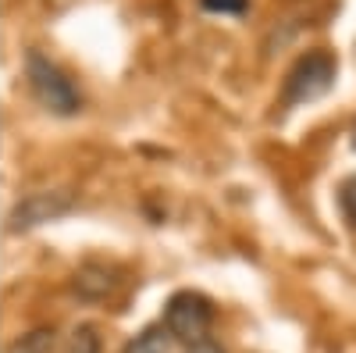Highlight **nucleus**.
Masks as SVG:
<instances>
[{
    "instance_id": "8",
    "label": "nucleus",
    "mask_w": 356,
    "mask_h": 353,
    "mask_svg": "<svg viewBox=\"0 0 356 353\" xmlns=\"http://www.w3.org/2000/svg\"><path fill=\"white\" fill-rule=\"evenodd\" d=\"M339 203H342L346 218L356 225V175H349V179L342 182V189H339Z\"/></svg>"
},
{
    "instance_id": "2",
    "label": "nucleus",
    "mask_w": 356,
    "mask_h": 353,
    "mask_svg": "<svg viewBox=\"0 0 356 353\" xmlns=\"http://www.w3.org/2000/svg\"><path fill=\"white\" fill-rule=\"evenodd\" d=\"M335 82V57L328 50H314L307 57L292 65V72L285 75V90H282V104L296 107V104H307L317 100L332 90Z\"/></svg>"
},
{
    "instance_id": "1",
    "label": "nucleus",
    "mask_w": 356,
    "mask_h": 353,
    "mask_svg": "<svg viewBox=\"0 0 356 353\" xmlns=\"http://www.w3.org/2000/svg\"><path fill=\"white\" fill-rule=\"evenodd\" d=\"M25 79H29V90H33V97L54 111V114H75L82 107V93L75 90V82L57 68L50 57L43 54H29L25 57Z\"/></svg>"
},
{
    "instance_id": "4",
    "label": "nucleus",
    "mask_w": 356,
    "mask_h": 353,
    "mask_svg": "<svg viewBox=\"0 0 356 353\" xmlns=\"http://www.w3.org/2000/svg\"><path fill=\"white\" fill-rule=\"evenodd\" d=\"M72 211V196L68 193H33L25 196L22 203H15V211L8 214L11 228H33V225H43V221H54Z\"/></svg>"
},
{
    "instance_id": "7",
    "label": "nucleus",
    "mask_w": 356,
    "mask_h": 353,
    "mask_svg": "<svg viewBox=\"0 0 356 353\" xmlns=\"http://www.w3.org/2000/svg\"><path fill=\"white\" fill-rule=\"evenodd\" d=\"M65 353H100V336L93 325H79L68 343H65Z\"/></svg>"
},
{
    "instance_id": "6",
    "label": "nucleus",
    "mask_w": 356,
    "mask_h": 353,
    "mask_svg": "<svg viewBox=\"0 0 356 353\" xmlns=\"http://www.w3.org/2000/svg\"><path fill=\"white\" fill-rule=\"evenodd\" d=\"M57 350V339H54V332L50 329H36V332H25V336H18L4 353H54Z\"/></svg>"
},
{
    "instance_id": "9",
    "label": "nucleus",
    "mask_w": 356,
    "mask_h": 353,
    "mask_svg": "<svg viewBox=\"0 0 356 353\" xmlns=\"http://www.w3.org/2000/svg\"><path fill=\"white\" fill-rule=\"evenodd\" d=\"M203 11H214V15H239L246 11V0H200Z\"/></svg>"
},
{
    "instance_id": "5",
    "label": "nucleus",
    "mask_w": 356,
    "mask_h": 353,
    "mask_svg": "<svg viewBox=\"0 0 356 353\" xmlns=\"http://www.w3.org/2000/svg\"><path fill=\"white\" fill-rule=\"evenodd\" d=\"M171 332H168V325H150V329H143L129 346H125V353H168L171 350Z\"/></svg>"
},
{
    "instance_id": "3",
    "label": "nucleus",
    "mask_w": 356,
    "mask_h": 353,
    "mask_svg": "<svg viewBox=\"0 0 356 353\" xmlns=\"http://www.w3.org/2000/svg\"><path fill=\"white\" fill-rule=\"evenodd\" d=\"M211 321H214V307L207 297H200V292L186 289V292H175V297L168 300L164 307V325L175 339H182V343H200L207 336V329H211Z\"/></svg>"
},
{
    "instance_id": "10",
    "label": "nucleus",
    "mask_w": 356,
    "mask_h": 353,
    "mask_svg": "<svg viewBox=\"0 0 356 353\" xmlns=\"http://www.w3.org/2000/svg\"><path fill=\"white\" fill-rule=\"evenodd\" d=\"M186 353H225V350H221L218 343H211V339H200V343H193Z\"/></svg>"
}]
</instances>
